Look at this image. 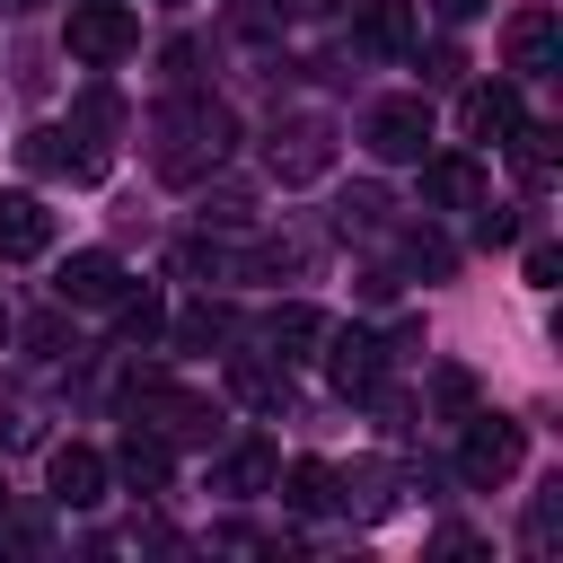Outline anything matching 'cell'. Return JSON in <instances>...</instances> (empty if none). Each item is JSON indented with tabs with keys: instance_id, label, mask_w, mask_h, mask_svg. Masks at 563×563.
<instances>
[{
	"instance_id": "obj_22",
	"label": "cell",
	"mask_w": 563,
	"mask_h": 563,
	"mask_svg": "<svg viewBox=\"0 0 563 563\" xmlns=\"http://www.w3.org/2000/svg\"><path fill=\"white\" fill-rule=\"evenodd\" d=\"M378 211H387L378 185H352V194H343V229H378Z\"/></svg>"
},
{
	"instance_id": "obj_19",
	"label": "cell",
	"mask_w": 563,
	"mask_h": 563,
	"mask_svg": "<svg viewBox=\"0 0 563 563\" xmlns=\"http://www.w3.org/2000/svg\"><path fill=\"white\" fill-rule=\"evenodd\" d=\"M325 343V317L317 308H273V352L282 361H299V352H317Z\"/></svg>"
},
{
	"instance_id": "obj_14",
	"label": "cell",
	"mask_w": 563,
	"mask_h": 563,
	"mask_svg": "<svg viewBox=\"0 0 563 563\" xmlns=\"http://www.w3.org/2000/svg\"><path fill=\"white\" fill-rule=\"evenodd\" d=\"M53 246V211L35 194H0V255H44Z\"/></svg>"
},
{
	"instance_id": "obj_30",
	"label": "cell",
	"mask_w": 563,
	"mask_h": 563,
	"mask_svg": "<svg viewBox=\"0 0 563 563\" xmlns=\"http://www.w3.org/2000/svg\"><path fill=\"white\" fill-rule=\"evenodd\" d=\"M176 9H185V0H176Z\"/></svg>"
},
{
	"instance_id": "obj_1",
	"label": "cell",
	"mask_w": 563,
	"mask_h": 563,
	"mask_svg": "<svg viewBox=\"0 0 563 563\" xmlns=\"http://www.w3.org/2000/svg\"><path fill=\"white\" fill-rule=\"evenodd\" d=\"M62 44H70V62H88V70H114V62H132V53H141V18H132L123 0H70V18H62Z\"/></svg>"
},
{
	"instance_id": "obj_12",
	"label": "cell",
	"mask_w": 563,
	"mask_h": 563,
	"mask_svg": "<svg viewBox=\"0 0 563 563\" xmlns=\"http://www.w3.org/2000/svg\"><path fill=\"white\" fill-rule=\"evenodd\" d=\"M325 158H334V132H325V123H290V132L273 141V176H282V185L325 176Z\"/></svg>"
},
{
	"instance_id": "obj_15",
	"label": "cell",
	"mask_w": 563,
	"mask_h": 563,
	"mask_svg": "<svg viewBox=\"0 0 563 563\" xmlns=\"http://www.w3.org/2000/svg\"><path fill=\"white\" fill-rule=\"evenodd\" d=\"M114 475H123V484H141V493H158V484L176 475V457H167V440H158V431H132V440L114 449Z\"/></svg>"
},
{
	"instance_id": "obj_24",
	"label": "cell",
	"mask_w": 563,
	"mask_h": 563,
	"mask_svg": "<svg viewBox=\"0 0 563 563\" xmlns=\"http://www.w3.org/2000/svg\"><path fill=\"white\" fill-rule=\"evenodd\" d=\"M176 334H185V343H220V334H229V317H220V308H194Z\"/></svg>"
},
{
	"instance_id": "obj_10",
	"label": "cell",
	"mask_w": 563,
	"mask_h": 563,
	"mask_svg": "<svg viewBox=\"0 0 563 563\" xmlns=\"http://www.w3.org/2000/svg\"><path fill=\"white\" fill-rule=\"evenodd\" d=\"M352 44L361 53H413V9L405 0H361V18H352Z\"/></svg>"
},
{
	"instance_id": "obj_5",
	"label": "cell",
	"mask_w": 563,
	"mask_h": 563,
	"mask_svg": "<svg viewBox=\"0 0 563 563\" xmlns=\"http://www.w3.org/2000/svg\"><path fill=\"white\" fill-rule=\"evenodd\" d=\"M35 176H70V185H97L106 176V150H79V132H62V123H44V132H26V150H18Z\"/></svg>"
},
{
	"instance_id": "obj_29",
	"label": "cell",
	"mask_w": 563,
	"mask_h": 563,
	"mask_svg": "<svg viewBox=\"0 0 563 563\" xmlns=\"http://www.w3.org/2000/svg\"><path fill=\"white\" fill-rule=\"evenodd\" d=\"M0 334H9V308H0Z\"/></svg>"
},
{
	"instance_id": "obj_16",
	"label": "cell",
	"mask_w": 563,
	"mask_h": 563,
	"mask_svg": "<svg viewBox=\"0 0 563 563\" xmlns=\"http://www.w3.org/2000/svg\"><path fill=\"white\" fill-rule=\"evenodd\" d=\"M273 475H282V457H273L264 440H246V449H229V457H220V475H211V493H264Z\"/></svg>"
},
{
	"instance_id": "obj_21",
	"label": "cell",
	"mask_w": 563,
	"mask_h": 563,
	"mask_svg": "<svg viewBox=\"0 0 563 563\" xmlns=\"http://www.w3.org/2000/svg\"><path fill=\"white\" fill-rule=\"evenodd\" d=\"M114 325H123L132 343H150V334L167 325V299H158V290H123V299H114Z\"/></svg>"
},
{
	"instance_id": "obj_17",
	"label": "cell",
	"mask_w": 563,
	"mask_h": 563,
	"mask_svg": "<svg viewBox=\"0 0 563 563\" xmlns=\"http://www.w3.org/2000/svg\"><path fill=\"white\" fill-rule=\"evenodd\" d=\"M229 387H238L246 405H264V413H273V405H290V369H273V361H246V352L229 361Z\"/></svg>"
},
{
	"instance_id": "obj_27",
	"label": "cell",
	"mask_w": 563,
	"mask_h": 563,
	"mask_svg": "<svg viewBox=\"0 0 563 563\" xmlns=\"http://www.w3.org/2000/svg\"><path fill=\"white\" fill-rule=\"evenodd\" d=\"M475 9H484V0H440V18H475Z\"/></svg>"
},
{
	"instance_id": "obj_11",
	"label": "cell",
	"mask_w": 563,
	"mask_h": 563,
	"mask_svg": "<svg viewBox=\"0 0 563 563\" xmlns=\"http://www.w3.org/2000/svg\"><path fill=\"white\" fill-rule=\"evenodd\" d=\"M519 123H528V106H519V88H510V79L466 88V141H510Z\"/></svg>"
},
{
	"instance_id": "obj_18",
	"label": "cell",
	"mask_w": 563,
	"mask_h": 563,
	"mask_svg": "<svg viewBox=\"0 0 563 563\" xmlns=\"http://www.w3.org/2000/svg\"><path fill=\"white\" fill-rule=\"evenodd\" d=\"M273 484H282L290 510H325V501H334V466H325V457H290V475H273Z\"/></svg>"
},
{
	"instance_id": "obj_9",
	"label": "cell",
	"mask_w": 563,
	"mask_h": 563,
	"mask_svg": "<svg viewBox=\"0 0 563 563\" xmlns=\"http://www.w3.org/2000/svg\"><path fill=\"white\" fill-rule=\"evenodd\" d=\"M53 290H62L70 308H114V299H123V264L88 246V255H70V264H62V282H53Z\"/></svg>"
},
{
	"instance_id": "obj_3",
	"label": "cell",
	"mask_w": 563,
	"mask_h": 563,
	"mask_svg": "<svg viewBox=\"0 0 563 563\" xmlns=\"http://www.w3.org/2000/svg\"><path fill=\"white\" fill-rule=\"evenodd\" d=\"M422 150H431V106H422V97H387V106L369 114V158L413 167Z\"/></svg>"
},
{
	"instance_id": "obj_13",
	"label": "cell",
	"mask_w": 563,
	"mask_h": 563,
	"mask_svg": "<svg viewBox=\"0 0 563 563\" xmlns=\"http://www.w3.org/2000/svg\"><path fill=\"white\" fill-rule=\"evenodd\" d=\"M53 501H70V510H97L106 501V457L97 449H53Z\"/></svg>"
},
{
	"instance_id": "obj_28",
	"label": "cell",
	"mask_w": 563,
	"mask_h": 563,
	"mask_svg": "<svg viewBox=\"0 0 563 563\" xmlns=\"http://www.w3.org/2000/svg\"><path fill=\"white\" fill-rule=\"evenodd\" d=\"M308 9H343V0H308Z\"/></svg>"
},
{
	"instance_id": "obj_6",
	"label": "cell",
	"mask_w": 563,
	"mask_h": 563,
	"mask_svg": "<svg viewBox=\"0 0 563 563\" xmlns=\"http://www.w3.org/2000/svg\"><path fill=\"white\" fill-rule=\"evenodd\" d=\"M325 369H334V387H343V396H369V387H378V369H387V343H378V334H361V325H325Z\"/></svg>"
},
{
	"instance_id": "obj_25",
	"label": "cell",
	"mask_w": 563,
	"mask_h": 563,
	"mask_svg": "<svg viewBox=\"0 0 563 563\" xmlns=\"http://www.w3.org/2000/svg\"><path fill=\"white\" fill-rule=\"evenodd\" d=\"M405 255H413V264H422V273H449V246H440V238H413V246H405Z\"/></svg>"
},
{
	"instance_id": "obj_2",
	"label": "cell",
	"mask_w": 563,
	"mask_h": 563,
	"mask_svg": "<svg viewBox=\"0 0 563 563\" xmlns=\"http://www.w3.org/2000/svg\"><path fill=\"white\" fill-rule=\"evenodd\" d=\"M519 457H528L519 422L475 413V422H466V449H457V475H466V484H510V475H519Z\"/></svg>"
},
{
	"instance_id": "obj_4",
	"label": "cell",
	"mask_w": 563,
	"mask_h": 563,
	"mask_svg": "<svg viewBox=\"0 0 563 563\" xmlns=\"http://www.w3.org/2000/svg\"><path fill=\"white\" fill-rule=\"evenodd\" d=\"M132 405L150 413V431H158V440H211V405H202V396H185V387H167V378H141V387H132Z\"/></svg>"
},
{
	"instance_id": "obj_20",
	"label": "cell",
	"mask_w": 563,
	"mask_h": 563,
	"mask_svg": "<svg viewBox=\"0 0 563 563\" xmlns=\"http://www.w3.org/2000/svg\"><path fill=\"white\" fill-rule=\"evenodd\" d=\"M510 158H519L528 185H554V132H545V123H519V132H510Z\"/></svg>"
},
{
	"instance_id": "obj_8",
	"label": "cell",
	"mask_w": 563,
	"mask_h": 563,
	"mask_svg": "<svg viewBox=\"0 0 563 563\" xmlns=\"http://www.w3.org/2000/svg\"><path fill=\"white\" fill-rule=\"evenodd\" d=\"M554 53H563L554 9H519V18H510V70H519V79H545V70H554Z\"/></svg>"
},
{
	"instance_id": "obj_26",
	"label": "cell",
	"mask_w": 563,
	"mask_h": 563,
	"mask_svg": "<svg viewBox=\"0 0 563 563\" xmlns=\"http://www.w3.org/2000/svg\"><path fill=\"white\" fill-rule=\"evenodd\" d=\"M554 273H563V255H554V246H528V282H537V290H545V282H554Z\"/></svg>"
},
{
	"instance_id": "obj_7",
	"label": "cell",
	"mask_w": 563,
	"mask_h": 563,
	"mask_svg": "<svg viewBox=\"0 0 563 563\" xmlns=\"http://www.w3.org/2000/svg\"><path fill=\"white\" fill-rule=\"evenodd\" d=\"M413 167H422V202H431V211H475V202H484V167H475L466 150L413 158Z\"/></svg>"
},
{
	"instance_id": "obj_23",
	"label": "cell",
	"mask_w": 563,
	"mask_h": 563,
	"mask_svg": "<svg viewBox=\"0 0 563 563\" xmlns=\"http://www.w3.org/2000/svg\"><path fill=\"white\" fill-rule=\"evenodd\" d=\"M475 238H493V246H501V238H519V220H510L501 202H475Z\"/></svg>"
}]
</instances>
